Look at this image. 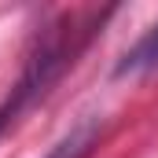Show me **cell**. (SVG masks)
<instances>
[{
    "instance_id": "3",
    "label": "cell",
    "mask_w": 158,
    "mask_h": 158,
    "mask_svg": "<svg viewBox=\"0 0 158 158\" xmlns=\"http://www.w3.org/2000/svg\"><path fill=\"white\" fill-rule=\"evenodd\" d=\"M147 70H158V22L136 40L125 55L118 59L114 74L118 77H129V74H147Z\"/></svg>"
},
{
    "instance_id": "2",
    "label": "cell",
    "mask_w": 158,
    "mask_h": 158,
    "mask_svg": "<svg viewBox=\"0 0 158 158\" xmlns=\"http://www.w3.org/2000/svg\"><path fill=\"white\" fill-rule=\"evenodd\" d=\"M99 132H103V121H99V118L81 121V125H74V129H70L44 158H88L92 147L99 143Z\"/></svg>"
},
{
    "instance_id": "1",
    "label": "cell",
    "mask_w": 158,
    "mask_h": 158,
    "mask_svg": "<svg viewBox=\"0 0 158 158\" xmlns=\"http://www.w3.org/2000/svg\"><path fill=\"white\" fill-rule=\"evenodd\" d=\"M107 15L110 11H74V15H63L59 22L44 26V33L33 40V52L26 55V66H22L19 81L0 99V136L37 99H44L52 92V85L74 66V59L88 48V40L99 33Z\"/></svg>"
}]
</instances>
